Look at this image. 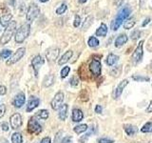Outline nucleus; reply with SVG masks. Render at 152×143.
<instances>
[{"instance_id":"obj_1","label":"nucleus","mask_w":152,"mask_h":143,"mask_svg":"<svg viewBox=\"0 0 152 143\" xmlns=\"http://www.w3.org/2000/svg\"><path fill=\"white\" fill-rule=\"evenodd\" d=\"M130 13H131V8L129 7V5H126V7H124L121 11L119 12L116 18L112 21L111 25H110L112 30L117 31L119 29V27L122 25L124 20H126V19H127L128 17H129Z\"/></svg>"},{"instance_id":"obj_2","label":"nucleus","mask_w":152,"mask_h":143,"mask_svg":"<svg viewBox=\"0 0 152 143\" xmlns=\"http://www.w3.org/2000/svg\"><path fill=\"white\" fill-rule=\"evenodd\" d=\"M16 29V22L15 21H12L9 25L6 27L5 31L3 32V35L1 36V39H0V43L1 45H6L10 42V40L12 39V37L13 35V32Z\"/></svg>"},{"instance_id":"obj_3","label":"nucleus","mask_w":152,"mask_h":143,"mask_svg":"<svg viewBox=\"0 0 152 143\" xmlns=\"http://www.w3.org/2000/svg\"><path fill=\"white\" fill-rule=\"evenodd\" d=\"M31 32V25L30 24H23V25L18 29L15 33V41L16 43H22L24 40L28 36Z\"/></svg>"},{"instance_id":"obj_4","label":"nucleus","mask_w":152,"mask_h":143,"mask_svg":"<svg viewBox=\"0 0 152 143\" xmlns=\"http://www.w3.org/2000/svg\"><path fill=\"white\" fill-rule=\"evenodd\" d=\"M144 40H142L139 42L137 48L135 49L134 52L131 55V62L134 65L140 63L142 59V55H144V50H142V46H144Z\"/></svg>"},{"instance_id":"obj_5","label":"nucleus","mask_w":152,"mask_h":143,"mask_svg":"<svg viewBox=\"0 0 152 143\" xmlns=\"http://www.w3.org/2000/svg\"><path fill=\"white\" fill-rule=\"evenodd\" d=\"M40 13V9L37 6L35 3H31L30 6H28V12L26 14V18L28 22H32L34 19L39 15Z\"/></svg>"},{"instance_id":"obj_6","label":"nucleus","mask_w":152,"mask_h":143,"mask_svg":"<svg viewBox=\"0 0 152 143\" xmlns=\"http://www.w3.org/2000/svg\"><path fill=\"white\" fill-rule=\"evenodd\" d=\"M28 131L31 133L39 135V133L42 132V126L38 123V121L34 117H31L30 120L28 122Z\"/></svg>"},{"instance_id":"obj_7","label":"nucleus","mask_w":152,"mask_h":143,"mask_svg":"<svg viewBox=\"0 0 152 143\" xmlns=\"http://www.w3.org/2000/svg\"><path fill=\"white\" fill-rule=\"evenodd\" d=\"M64 98H65V95H64V93L63 92H58L55 97L52 98L51 102H50V106L53 110H59V108L62 106V103L64 101Z\"/></svg>"},{"instance_id":"obj_8","label":"nucleus","mask_w":152,"mask_h":143,"mask_svg":"<svg viewBox=\"0 0 152 143\" xmlns=\"http://www.w3.org/2000/svg\"><path fill=\"white\" fill-rule=\"evenodd\" d=\"M25 52H26V49L25 48H19V49L14 52V54L12 55V56L10 58L8 61H7V65L8 66H11V65H12V64H14V63H16L17 61H19L20 60L22 57L24 56V55H25Z\"/></svg>"},{"instance_id":"obj_9","label":"nucleus","mask_w":152,"mask_h":143,"mask_svg":"<svg viewBox=\"0 0 152 143\" xmlns=\"http://www.w3.org/2000/svg\"><path fill=\"white\" fill-rule=\"evenodd\" d=\"M89 71H90V73L95 76H99L101 74L102 65H101V62H100L99 59L91 60V62L89 63Z\"/></svg>"},{"instance_id":"obj_10","label":"nucleus","mask_w":152,"mask_h":143,"mask_svg":"<svg viewBox=\"0 0 152 143\" xmlns=\"http://www.w3.org/2000/svg\"><path fill=\"white\" fill-rule=\"evenodd\" d=\"M10 122H11V127L13 130H17L22 126V117L19 114H13L10 118Z\"/></svg>"},{"instance_id":"obj_11","label":"nucleus","mask_w":152,"mask_h":143,"mask_svg":"<svg viewBox=\"0 0 152 143\" xmlns=\"http://www.w3.org/2000/svg\"><path fill=\"white\" fill-rule=\"evenodd\" d=\"M43 64H44V59L42 58L41 55H36L34 58L32 59V61H31V66H32L33 71H34L35 76L38 75V72H39V70H40V68L42 67Z\"/></svg>"},{"instance_id":"obj_12","label":"nucleus","mask_w":152,"mask_h":143,"mask_svg":"<svg viewBox=\"0 0 152 143\" xmlns=\"http://www.w3.org/2000/svg\"><path fill=\"white\" fill-rule=\"evenodd\" d=\"M60 50L56 47H51L50 49L47 50L46 52V57L49 61H55L57 59V57L59 55Z\"/></svg>"},{"instance_id":"obj_13","label":"nucleus","mask_w":152,"mask_h":143,"mask_svg":"<svg viewBox=\"0 0 152 143\" xmlns=\"http://www.w3.org/2000/svg\"><path fill=\"white\" fill-rule=\"evenodd\" d=\"M127 84H128V80L127 79H124L123 81H121V82L119 83V85L117 86V88L115 89V91H114V93H113V98L114 99H117V98H119L121 97L124 89L126 87Z\"/></svg>"},{"instance_id":"obj_14","label":"nucleus","mask_w":152,"mask_h":143,"mask_svg":"<svg viewBox=\"0 0 152 143\" xmlns=\"http://www.w3.org/2000/svg\"><path fill=\"white\" fill-rule=\"evenodd\" d=\"M26 101V95L24 93H19L13 99L12 104L14 105V107L16 108H21Z\"/></svg>"},{"instance_id":"obj_15","label":"nucleus","mask_w":152,"mask_h":143,"mask_svg":"<svg viewBox=\"0 0 152 143\" xmlns=\"http://www.w3.org/2000/svg\"><path fill=\"white\" fill-rule=\"evenodd\" d=\"M40 103V99L36 97H31V99L28 100V105H27V112H31L32 110L38 107V105Z\"/></svg>"},{"instance_id":"obj_16","label":"nucleus","mask_w":152,"mask_h":143,"mask_svg":"<svg viewBox=\"0 0 152 143\" xmlns=\"http://www.w3.org/2000/svg\"><path fill=\"white\" fill-rule=\"evenodd\" d=\"M84 117V114H83V112L81 111L80 109H73L72 110V121L74 122H80L81 120L83 119Z\"/></svg>"},{"instance_id":"obj_17","label":"nucleus","mask_w":152,"mask_h":143,"mask_svg":"<svg viewBox=\"0 0 152 143\" xmlns=\"http://www.w3.org/2000/svg\"><path fill=\"white\" fill-rule=\"evenodd\" d=\"M12 14L11 13H5L1 16L0 18V23L3 27H7L10 23L12 22Z\"/></svg>"},{"instance_id":"obj_18","label":"nucleus","mask_w":152,"mask_h":143,"mask_svg":"<svg viewBox=\"0 0 152 143\" xmlns=\"http://www.w3.org/2000/svg\"><path fill=\"white\" fill-rule=\"evenodd\" d=\"M124 129H125V132L126 133V135L129 136H133L134 135H136L138 132L137 127L134 125H131V124H126V125L124 126Z\"/></svg>"},{"instance_id":"obj_19","label":"nucleus","mask_w":152,"mask_h":143,"mask_svg":"<svg viewBox=\"0 0 152 143\" xmlns=\"http://www.w3.org/2000/svg\"><path fill=\"white\" fill-rule=\"evenodd\" d=\"M72 55H73L72 51H68V52H66L65 54L61 56V58L58 60V64H59V65H64V64H66V62H68V61L71 58V56H72Z\"/></svg>"},{"instance_id":"obj_20","label":"nucleus","mask_w":152,"mask_h":143,"mask_svg":"<svg viewBox=\"0 0 152 143\" xmlns=\"http://www.w3.org/2000/svg\"><path fill=\"white\" fill-rule=\"evenodd\" d=\"M127 39H128V38H127V36L126 35H119L116 38V40H115V47L116 48H120V47L124 46L127 42Z\"/></svg>"},{"instance_id":"obj_21","label":"nucleus","mask_w":152,"mask_h":143,"mask_svg":"<svg viewBox=\"0 0 152 143\" xmlns=\"http://www.w3.org/2000/svg\"><path fill=\"white\" fill-rule=\"evenodd\" d=\"M68 108L69 106L66 104H63L59 108V118L61 120H65L66 118V116H68Z\"/></svg>"},{"instance_id":"obj_22","label":"nucleus","mask_w":152,"mask_h":143,"mask_svg":"<svg viewBox=\"0 0 152 143\" xmlns=\"http://www.w3.org/2000/svg\"><path fill=\"white\" fill-rule=\"evenodd\" d=\"M96 35L97 36H106L107 35V27L106 24H104L102 23L101 24V26L99 27V29H97V31H96Z\"/></svg>"},{"instance_id":"obj_23","label":"nucleus","mask_w":152,"mask_h":143,"mask_svg":"<svg viewBox=\"0 0 152 143\" xmlns=\"http://www.w3.org/2000/svg\"><path fill=\"white\" fill-rule=\"evenodd\" d=\"M54 80H55V77L53 74H49L47 75L44 81H43V85H44V87H50L52 84L54 83Z\"/></svg>"},{"instance_id":"obj_24","label":"nucleus","mask_w":152,"mask_h":143,"mask_svg":"<svg viewBox=\"0 0 152 143\" xmlns=\"http://www.w3.org/2000/svg\"><path fill=\"white\" fill-rule=\"evenodd\" d=\"M118 60H119V56L115 55L114 54H109L107 57V64L108 66H112L115 64Z\"/></svg>"},{"instance_id":"obj_25","label":"nucleus","mask_w":152,"mask_h":143,"mask_svg":"<svg viewBox=\"0 0 152 143\" xmlns=\"http://www.w3.org/2000/svg\"><path fill=\"white\" fill-rule=\"evenodd\" d=\"M135 24H136V21L133 17L127 18L125 21V23H124V28H125L126 30H128V29H131V28L134 27Z\"/></svg>"},{"instance_id":"obj_26","label":"nucleus","mask_w":152,"mask_h":143,"mask_svg":"<svg viewBox=\"0 0 152 143\" xmlns=\"http://www.w3.org/2000/svg\"><path fill=\"white\" fill-rule=\"evenodd\" d=\"M12 143H22L23 137L20 133H13L12 136Z\"/></svg>"},{"instance_id":"obj_27","label":"nucleus","mask_w":152,"mask_h":143,"mask_svg":"<svg viewBox=\"0 0 152 143\" xmlns=\"http://www.w3.org/2000/svg\"><path fill=\"white\" fill-rule=\"evenodd\" d=\"M87 130H88V125H87V124H80V125H77V126L74 127V132L76 133H78V135L86 132Z\"/></svg>"},{"instance_id":"obj_28","label":"nucleus","mask_w":152,"mask_h":143,"mask_svg":"<svg viewBox=\"0 0 152 143\" xmlns=\"http://www.w3.org/2000/svg\"><path fill=\"white\" fill-rule=\"evenodd\" d=\"M88 44L89 47H91V48H95V47H97L99 46V40L97 39L96 37H94V36H90L89 37V39L88 41Z\"/></svg>"},{"instance_id":"obj_29","label":"nucleus","mask_w":152,"mask_h":143,"mask_svg":"<svg viewBox=\"0 0 152 143\" xmlns=\"http://www.w3.org/2000/svg\"><path fill=\"white\" fill-rule=\"evenodd\" d=\"M36 116L41 119H48V117H49V112L47 110H40V111L36 113Z\"/></svg>"},{"instance_id":"obj_30","label":"nucleus","mask_w":152,"mask_h":143,"mask_svg":"<svg viewBox=\"0 0 152 143\" xmlns=\"http://www.w3.org/2000/svg\"><path fill=\"white\" fill-rule=\"evenodd\" d=\"M142 133H151L152 132V122H146L141 129Z\"/></svg>"},{"instance_id":"obj_31","label":"nucleus","mask_w":152,"mask_h":143,"mask_svg":"<svg viewBox=\"0 0 152 143\" xmlns=\"http://www.w3.org/2000/svg\"><path fill=\"white\" fill-rule=\"evenodd\" d=\"M92 20H93V17L91 15H89L88 17H87V19H86V21L84 23V25H83V30H87V29L91 25V23H92Z\"/></svg>"},{"instance_id":"obj_32","label":"nucleus","mask_w":152,"mask_h":143,"mask_svg":"<svg viewBox=\"0 0 152 143\" xmlns=\"http://www.w3.org/2000/svg\"><path fill=\"white\" fill-rule=\"evenodd\" d=\"M66 9H68V7H66V5L65 3L61 4L60 6L56 9V13L57 14H63L66 11Z\"/></svg>"},{"instance_id":"obj_33","label":"nucleus","mask_w":152,"mask_h":143,"mask_svg":"<svg viewBox=\"0 0 152 143\" xmlns=\"http://www.w3.org/2000/svg\"><path fill=\"white\" fill-rule=\"evenodd\" d=\"M80 98L82 101H88V93L87 90H82L80 93Z\"/></svg>"},{"instance_id":"obj_34","label":"nucleus","mask_w":152,"mask_h":143,"mask_svg":"<svg viewBox=\"0 0 152 143\" xmlns=\"http://www.w3.org/2000/svg\"><path fill=\"white\" fill-rule=\"evenodd\" d=\"M12 55V51L10 50H3L1 52H0V57H1L2 59H6L8 57H10Z\"/></svg>"},{"instance_id":"obj_35","label":"nucleus","mask_w":152,"mask_h":143,"mask_svg":"<svg viewBox=\"0 0 152 143\" xmlns=\"http://www.w3.org/2000/svg\"><path fill=\"white\" fill-rule=\"evenodd\" d=\"M69 72H70V68H69V66L64 67V68L62 69V71H61V77L62 78L66 77V76H68V74H69Z\"/></svg>"},{"instance_id":"obj_36","label":"nucleus","mask_w":152,"mask_h":143,"mask_svg":"<svg viewBox=\"0 0 152 143\" xmlns=\"http://www.w3.org/2000/svg\"><path fill=\"white\" fill-rule=\"evenodd\" d=\"M132 79H134L135 81H149V77H146V76H140V75H132Z\"/></svg>"},{"instance_id":"obj_37","label":"nucleus","mask_w":152,"mask_h":143,"mask_svg":"<svg viewBox=\"0 0 152 143\" xmlns=\"http://www.w3.org/2000/svg\"><path fill=\"white\" fill-rule=\"evenodd\" d=\"M113 142H114L113 139H110V138L107 137H102L98 139V143H113Z\"/></svg>"},{"instance_id":"obj_38","label":"nucleus","mask_w":152,"mask_h":143,"mask_svg":"<svg viewBox=\"0 0 152 143\" xmlns=\"http://www.w3.org/2000/svg\"><path fill=\"white\" fill-rule=\"evenodd\" d=\"M69 82H70L71 86H77L78 83H79V79H78L77 76H73V77H71Z\"/></svg>"},{"instance_id":"obj_39","label":"nucleus","mask_w":152,"mask_h":143,"mask_svg":"<svg viewBox=\"0 0 152 143\" xmlns=\"http://www.w3.org/2000/svg\"><path fill=\"white\" fill-rule=\"evenodd\" d=\"M140 37V32L139 31H134L131 33V39L132 40H136L137 38Z\"/></svg>"},{"instance_id":"obj_40","label":"nucleus","mask_w":152,"mask_h":143,"mask_svg":"<svg viewBox=\"0 0 152 143\" xmlns=\"http://www.w3.org/2000/svg\"><path fill=\"white\" fill-rule=\"evenodd\" d=\"M80 24H81V17L79 15H75V20L73 23V26L75 28H77V27H79Z\"/></svg>"},{"instance_id":"obj_41","label":"nucleus","mask_w":152,"mask_h":143,"mask_svg":"<svg viewBox=\"0 0 152 143\" xmlns=\"http://www.w3.org/2000/svg\"><path fill=\"white\" fill-rule=\"evenodd\" d=\"M5 113H6V106L5 105H0V119L3 117Z\"/></svg>"},{"instance_id":"obj_42","label":"nucleus","mask_w":152,"mask_h":143,"mask_svg":"<svg viewBox=\"0 0 152 143\" xmlns=\"http://www.w3.org/2000/svg\"><path fill=\"white\" fill-rule=\"evenodd\" d=\"M61 143H72V138H71V136H66L62 139Z\"/></svg>"},{"instance_id":"obj_43","label":"nucleus","mask_w":152,"mask_h":143,"mask_svg":"<svg viewBox=\"0 0 152 143\" xmlns=\"http://www.w3.org/2000/svg\"><path fill=\"white\" fill-rule=\"evenodd\" d=\"M1 127H2V130L3 131H5V132H7V131H9V124L7 123V122H3L2 123V125H1Z\"/></svg>"},{"instance_id":"obj_44","label":"nucleus","mask_w":152,"mask_h":143,"mask_svg":"<svg viewBox=\"0 0 152 143\" xmlns=\"http://www.w3.org/2000/svg\"><path fill=\"white\" fill-rule=\"evenodd\" d=\"M6 93H7L6 87H5V86H3V85H1V86H0V94L4 95V94H6Z\"/></svg>"},{"instance_id":"obj_45","label":"nucleus","mask_w":152,"mask_h":143,"mask_svg":"<svg viewBox=\"0 0 152 143\" xmlns=\"http://www.w3.org/2000/svg\"><path fill=\"white\" fill-rule=\"evenodd\" d=\"M40 143H51V140H50V137L49 136H46L44 138H42V140Z\"/></svg>"},{"instance_id":"obj_46","label":"nucleus","mask_w":152,"mask_h":143,"mask_svg":"<svg viewBox=\"0 0 152 143\" xmlns=\"http://www.w3.org/2000/svg\"><path fill=\"white\" fill-rule=\"evenodd\" d=\"M102 110H103V108H102L101 105H97V106L95 107V112H96L97 114H101Z\"/></svg>"},{"instance_id":"obj_47","label":"nucleus","mask_w":152,"mask_h":143,"mask_svg":"<svg viewBox=\"0 0 152 143\" xmlns=\"http://www.w3.org/2000/svg\"><path fill=\"white\" fill-rule=\"evenodd\" d=\"M150 22V18L149 17H146L145 19V21L144 22H142V27H145L146 25H147V24H148Z\"/></svg>"},{"instance_id":"obj_48","label":"nucleus","mask_w":152,"mask_h":143,"mask_svg":"<svg viewBox=\"0 0 152 143\" xmlns=\"http://www.w3.org/2000/svg\"><path fill=\"white\" fill-rule=\"evenodd\" d=\"M145 113H152V101H150V103H149V105H148V107L146 108Z\"/></svg>"},{"instance_id":"obj_49","label":"nucleus","mask_w":152,"mask_h":143,"mask_svg":"<svg viewBox=\"0 0 152 143\" xmlns=\"http://www.w3.org/2000/svg\"><path fill=\"white\" fill-rule=\"evenodd\" d=\"M1 143H10L7 139H6V138H2V139H1Z\"/></svg>"},{"instance_id":"obj_50","label":"nucleus","mask_w":152,"mask_h":143,"mask_svg":"<svg viewBox=\"0 0 152 143\" xmlns=\"http://www.w3.org/2000/svg\"><path fill=\"white\" fill-rule=\"evenodd\" d=\"M145 0H140V5H141V7H142V6H144V5H145Z\"/></svg>"},{"instance_id":"obj_51","label":"nucleus","mask_w":152,"mask_h":143,"mask_svg":"<svg viewBox=\"0 0 152 143\" xmlns=\"http://www.w3.org/2000/svg\"><path fill=\"white\" fill-rule=\"evenodd\" d=\"M79 3H86L87 2V0H78Z\"/></svg>"},{"instance_id":"obj_52","label":"nucleus","mask_w":152,"mask_h":143,"mask_svg":"<svg viewBox=\"0 0 152 143\" xmlns=\"http://www.w3.org/2000/svg\"><path fill=\"white\" fill-rule=\"evenodd\" d=\"M40 2H43V3H45V2H47V1H49V0H39Z\"/></svg>"},{"instance_id":"obj_53","label":"nucleus","mask_w":152,"mask_h":143,"mask_svg":"<svg viewBox=\"0 0 152 143\" xmlns=\"http://www.w3.org/2000/svg\"><path fill=\"white\" fill-rule=\"evenodd\" d=\"M151 68H152V63H151Z\"/></svg>"}]
</instances>
